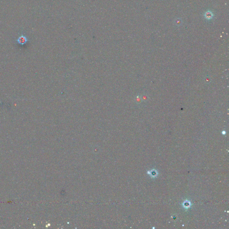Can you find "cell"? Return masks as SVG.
Instances as JSON below:
<instances>
[{
  "instance_id": "obj_1",
  "label": "cell",
  "mask_w": 229,
  "mask_h": 229,
  "mask_svg": "<svg viewBox=\"0 0 229 229\" xmlns=\"http://www.w3.org/2000/svg\"><path fill=\"white\" fill-rule=\"evenodd\" d=\"M29 41V39L28 37L23 34H21L16 40L17 43L22 46L26 44Z\"/></svg>"
},
{
  "instance_id": "obj_2",
  "label": "cell",
  "mask_w": 229,
  "mask_h": 229,
  "mask_svg": "<svg viewBox=\"0 0 229 229\" xmlns=\"http://www.w3.org/2000/svg\"><path fill=\"white\" fill-rule=\"evenodd\" d=\"M135 101H136V103H142V96L140 95H138L136 96V98H135Z\"/></svg>"
},
{
  "instance_id": "obj_3",
  "label": "cell",
  "mask_w": 229,
  "mask_h": 229,
  "mask_svg": "<svg viewBox=\"0 0 229 229\" xmlns=\"http://www.w3.org/2000/svg\"><path fill=\"white\" fill-rule=\"evenodd\" d=\"M212 14L211 12H207L206 14V18L208 19H210L212 17Z\"/></svg>"
},
{
  "instance_id": "obj_4",
  "label": "cell",
  "mask_w": 229,
  "mask_h": 229,
  "mask_svg": "<svg viewBox=\"0 0 229 229\" xmlns=\"http://www.w3.org/2000/svg\"><path fill=\"white\" fill-rule=\"evenodd\" d=\"M142 101H146L148 99V96L146 95H143L142 96Z\"/></svg>"
}]
</instances>
